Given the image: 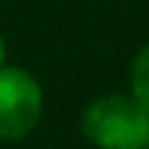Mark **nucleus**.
<instances>
[{"mask_svg":"<svg viewBox=\"0 0 149 149\" xmlns=\"http://www.w3.org/2000/svg\"><path fill=\"white\" fill-rule=\"evenodd\" d=\"M82 137L97 149H146L149 146V108L132 91L94 97L79 120Z\"/></svg>","mask_w":149,"mask_h":149,"instance_id":"f257e3e1","label":"nucleus"},{"mask_svg":"<svg viewBox=\"0 0 149 149\" xmlns=\"http://www.w3.org/2000/svg\"><path fill=\"white\" fill-rule=\"evenodd\" d=\"M44 117V88L26 67H0V140L18 143L29 137Z\"/></svg>","mask_w":149,"mask_h":149,"instance_id":"f03ea898","label":"nucleus"},{"mask_svg":"<svg viewBox=\"0 0 149 149\" xmlns=\"http://www.w3.org/2000/svg\"><path fill=\"white\" fill-rule=\"evenodd\" d=\"M129 91H132V97H137L149 108V44H143L137 50V56L132 58V67H129Z\"/></svg>","mask_w":149,"mask_h":149,"instance_id":"7ed1b4c3","label":"nucleus"},{"mask_svg":"<svg viewBox=\"0 0 149 149\" xmlns=\"http://www.w3.org/2000/svg\"><path fill=\"white\" fill-rule=\"evenodd\" d=\"M6 56H9V47H6V35L0 32V67L6 64Z\"/></svg>","mask_w":149,"mask_h":149,"instance_id":"20e7f679","label":"nucleus"},{"mask_svg":"<svg viewBox=\"0 0 149 149\" xmlns=\"http://www.w3.org/2000/svg\"><path fill=\"white\" fill-rule=\"evenodd\" d=\"M146 149H149V146H146Z\"/></svg>","mask_w":149,"mask_h":149,"instance_id":"39448f33","label":"nucleus"}]
</instances>
